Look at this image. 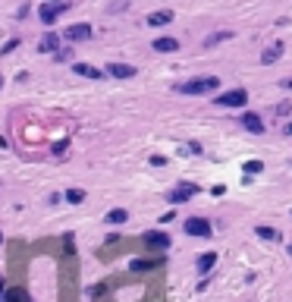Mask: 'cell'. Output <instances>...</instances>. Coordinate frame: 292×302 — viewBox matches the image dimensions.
Segmentation results:
<instances>
[{
	"instance_id": "cb8c5ba5",
	"label": "cell",
	"mask_w": 292,
	"mask_h": 302,
	"mask_svg": "<svg viewBox=\"0 0 292 302\" xmlns=\"http://www.w3.org/2000/svg\"><path fill=\"white\" fill-rule=\"evenodd\" d=\"M19 44H22L19 38H10V41L3 44V50H0V54H13V50H19Z\"/></svg>"
},
{
	"instance_id": "f1b7e54d",
	"label": "cell",
	"mask_w": 292,
	"mask_h": 302,
	"mask_svg": "<svg viewBox=\"0 0 292 302\" xmlns=\"http://www.w3.org/2000/svg\"><path fill=\"white\" fill-rule=\"evenodd\" d=\"M283 132H286V135H292V120H289L286 126H283Z\"/></svg>"
},
{
	"instance_id": "603a6c76",
	"label": "cell",
	"mask_w": 292,
	"mask_h": 302,
	"mask_svg": "<svg viewBox=\"0 0 292 302\" xmlns=\"http://www.w3.org/2000/svg\"><path fill=\"white\" fill-rule=\"evenodd\" d=\"M257 236H261V239H270V243H273V239H280V233L273 230V227H257Z\"/></svg>"
},
{
	"instance_id": "4fadbf2b",
	"label": "cell",
	"mask_w": 292,
	"mask_h": 302,
	"mask_svg": "<svg viewBox=\"0 0 292 302\" xmlns=\"http://www.w3.org/2000/svg\"><path fill=\"white\" fill-rule=\"evenodd\" d=\"M73 73L75 76H82V79H104V70H98V66H91V63H82V60H73Z\"/></svg>"
},
{
	"instance_id": "277c9868",
	"label": "cell",
	"mask_w": 292,
	"mask_h": 302,
	"mask_svg": "<svg viewBox=\"0 0 292 302\" xmlns=\"http://www.w3.org/2000/svg\"><path fill=\"white\" fill-rule=\"evenodd\" d=\"M195 195H198V186H195V183H179L176 189H170V192H167V202L170 205H185V202H192Z\"/></svg>"
},
{
	"instance_id": "d4e9b609",
	"label": "cell",
	"mask_w": 292,
	"mask_h": 302,
	"mask_svg": "<svg viewBox=\"0 0 292 302\" xmlns=\"http://www.w3.org/2000/svg\"><path fill=\"white\" fill-rule=\"evenodd\" d=\"M185 154H204V151H201V142H188V145H185Z\"/></svg>"
},
{
	"instance_id": "484cf974",
	"label": "cell",
	"mask_w": 292,
	"mask_h": 302,
	"mask_svg": "<svg viewBox=\"0 0 292 302\" xmlns=\"http://www.w3.org/2000/svg\"><path fill=\"white\" fill-rule=\"evenodd\" d=\"M151 164H154V167H164V164H167V158H164V154H154V158H151Z\"/></svg>"
},
{
	"instance_id": "8992f818",
	"label": "cell",
	"mask_w": 292,
	"mask_h": 302,
	"mask_svg": "<svg viewBox=\"0 0 292 302\" xmlns=\"http://www.w3.org/2000/svg\"><path fill=\"white\" fill-rule=\"evenodd\" d=\"M185 233H188V236H198V239H211L214 227H211L208 217H188L185 220Z\"/></svg>"
},
{
	"instance_id": "2e32d148",
	"label": "cell",
	"mask_w": 292,
	"mask_h": 302,
	"mask_svg": "<svg viewBox=\"0 0 292 302\" xmlns=\"http://www.w3.org/2000/svg\"><path fill=\"white\" fill-rule=\"evenodd\" d=\"M280 57H283V41H277V44H270L267 50H264V54H261V63L270 66V63H277Z\"/></svg>"
},
{
	"instance_id": "4dcf8cb0",
	"label": "cell",
	"mask_w": 292,
	"mask_h": 302,
	"mask_svg": "<svg viewBox=\"0 0 292 302\" xmlns=\"http://www.w3.org/2000/svg\"><path fill=\"white\" fill-rule=\"evenodd\" d=\"M0 243H3V233H0Z\"/></svg>"
},
{
	"instance_id": "ffe728a7",
	"label": "cell",
	"mask_w": 292,
	"mask_h": 302,
	"mask_svg": "<svg viewBox=\"0 0 292 302\" xmlns=\"http://www.w3.org/2000/svg\"><path fill=\"white\" fill-rule=\"evenodd\" d=\"M54 60H57V63H73V60H75V50H73V47H60L57 54H54Z\"/></svg>"
},
{
	"instance_id": "7c38bea8",
	"label": "cell",
	"mask_w": 292,
	"mask_h": 302,
	"mask_svg": "<svg viewBox=\"0 0 292 302\" xmlns=\"http://www.w3.org/2000/svg\"><path fill=\"white\" fill-rule=\"evenodd\" d=\"M160 264H164V258H154V261H148V258H132V261H129V271L132 274H151V271H157Z\"/></svg>"
},
{
	"instance_id": "e0dca14e",
	"label": "cell",
	"mask_w": 292,
	"mask_h": 302,
	"mask_svg": "<svg viewBox=\"0 0 292 302\" xmlns=\"http://www.w3.org/2000/svg\"><path fill=\"white\" fill-rule=\"evenodd\" d=\"M104 220L110 223V227H119V223H126V220H129V211H126V208H110Z\"/></svg>"
},
{
	"instance_id": "9c48e42d",
	"label": "cell",
	"mask_w": 292,
	"mask_h": 302,
	"mask_svg": "<svg viewBox=\"0 0 292 302\" xmlns=\"http://www.w3.org/2000/svg\"><path fill=\"white\" fill-rule=\"evenodd\" d=\"M170 22H173V10H154V13L145 16V25H148V29H164Z\"/></svg>"
},
{
	"instance_id": "8fae6325",
	"label": "cell",
	"mask_w": 292,
	"mask_h": 302,
	"mask_svg": "<svg viewBox=\"0 0 292 302\" xmlns=\"http://www.w3.org/2000/svg\"><path fill=\"white\" fill-rule=\"evenodd\" d=\"M60 41H63V35H57V32H44V35L38 38V50H41V54H57Z\"/></svg>"
},
{
	"instance_id": "5bb4252c",
	"label": "cell",
	"mask_w": 292,
	"mask_h": 302,
	"mask_svg": "<svg viewBox=\"0 0 292 302\" xmlns=\"http://www.w3.org/2000/svg\"><path fill=\"white\" fill-rule=\"evenodd\" d=\"M157 54H173V50H179V41L173 35H160V38H154V44H151Z\"/></svg>"
},
{
	"instance_id": "ac0fdd59",
	"label": "cell",
	"mask_w": 292,
	"mask_h": 302,
	"mask_svg": "<svg viewBox=\"0 0 292 302\" xmlns=\"http://www.w3.org/2000/svg\"><path fill=\"white\" fill-rule=\"evenodd\" d=\"M0 302H32V296H29V293H25L22 287H16V290H6Z\"/></svg>"
},
{
	"instance_id": "9a60e30c",
	"label": "cell",
	"mask_w": 292,
	"mask_h": 302,
	"mask_svg": "<svg viewBox=\"0 0 292 302\" xmlns=\"http://www.w3.org/2000/svg\"><path fill=\"white\" fill-rule=\"evenodd\" d=\"M217 264V252H204V255H198V261H195V271L201 274V277H208V271Z\"/></svg>"
},
{
	"instance_id": "f546056e",
	"label": "cell",
	"mask_w": 292,
	"mask_h": 302,
	"mask_svg": "<svg viewBox=\"0 0 292 302\" xmlns=\"http://www.w3.org/2000/svg\"><path fill=\"white\" fill-rule=\"evenodd\" d=\"M0 88H3V76H0Z\"/></svg>"
},
{
	"instance_id": "83f0119b",
	"label": "cell",
	"mask_w": 292,
	"mask_h": 302,
	"mask_svg": "<svg viewBox=\"0 0 292 302\" xmlns=\"http://www.w3.org/2000/svg\"><path fill=\"white\" fill-rule=\"evenodd\" d=\"M280 85H283V88H289V91H292V76H289V79H283Z\"/></svg>"
},
{
	"instance_id": "7a4b0ae2",
	"label": "cell",
	"mask_w": 292,
	"mask_h": 302,
	"mask_svg": "<svg viewBox=\"0 0 292 302\" xmlns=\"http://www.w3.org/2000/svg\"><path fill=\"white\" fill-rule=\"evenodd\" d=\"M70 0H41V6H38V19L41 25H54L60 16H63L66 10H70Z\"/></svg>"
},
{
	"instance_id": "52a82bcc",
	"label": "cell",
	"mask_w": 292,
	"mask_h": 302,
	"mask_svg": "<svg viewBox=\"0 0 292 302\" xmlns=\"http://www.w3.org/2000/svg\"><path fill=\"white\" fill-rule=\"evenodd\" d=\"M217 104L220 107H245L248 104V91L245 88H229V91L217 94Z\"/></svg>"
},
{
	"instance_id": "4316f807",
	"label": "cell",
	"mask_w": 292,
	"mask_h": 302,
	"mask_svg": "<svg viewBox=\"0 0 292 302\" xmlns=\"http://www.w3.org/2000/svg\"><path fill=\"white\" fill-rule=\"evenodd\" d=\"M29 10H32V6H29V3H22V6H19V13H16V16H19V19H25V16H29Z\"/></svg>"
},
{
	"instance_id": "5b68a950",
	"label": "cell",
	"mask_w": 292,
	"mask_h": 302,
	"mask_svg": "<svg viewBox=\"0 0 292 302\" xmlns=\"http://www.w3.org/2000/svg\"><path fill=\"white\" fill-rule=\"evenodd\" d=\"M142 243H145V249H151V252H167L170 249V233H164V230H148L142 236Z\"/></svg>"
},
{
	"instance_id": "44dd1931",
	"label": "cell",
	"mask_w": 292,
	"mask_h": 302,
	"mask_svg": "<svg viewBox=\"0 0 292 302\" xmlns=\"http://www.w3.org/2000/svg\"><path fill=\"white\" fill-rule=\"evenodd\" d=\"M66 202H70V205H82L85 202V189H66Z\"/></svg>"
},
{
	"instance_id": "ba28073f",
	"label": "cell",
	"mask_w": 292,
	"mask_h": 302,
	"mask_svg": "<svg viewBox=\"0 0 292 302\" xmlns=\"http://www.w3.org/2000/svg\"><path fill=\"white\" fill-rule=\"evenodd\" d=\"M104 73H107V76H113V79H132V76H139V70H135L132 63H116V60L104 66Z\"/></svg>"
},
{
	"instance_id": "6da1fadb",
	"label": "cell",
	"mask_w": 292,
	"mask_h": 302,
	"mask_svg": "<svg viewBox=\"0 0 292 302\" xmlns=\"http://www.w3.org/2000/svg\"><path fill=\"white\" fill-rule=\"evenodd\" d=\"M220 88V76H198V79H188L182 85H176L179 94H211Z\"/></svg>"
},
{
	"instance_id": "30bf717a",
	"label": "cell",
	"mask_w": 292,
	"mask_h": 302,
	"mask_svg": "<svg viewBox=\"0 0 292 302\" xmlns=\"http://www.w3.org/2000/svg\"><path fill=\"white\" fill-rule=\"evenodd\" d=\"M239 126L248 129V132H255V135L264 132V120H261V114H255V110H245L242 120H239Z\"/></svg>"
},
{
	"instance_id": "d6986e66",
	"label": "cell",
	"mask_w": 292,
	"mask_h": 302,
	"mask_svg": "<svg viewBox=\"0 0 292 302\" xmlns=\"http://www.w3.org/2000/svg\"><path fill=\"white\" fill-rule=\"evenodd\" d=\"M229 38H233V32H211V35L208 38H204V47H217V44H223V41H229Z\"/></svg>"
},
{
	"instance_id": "3957f363",
	"label": "cell",
	"mask_w": 292,
	"mask_h": 302,
	"mask_svg": "<svg viewBox=\"0 0 292 302\" xmlns=\"http://www.w3.org/2000/svg\"><path fill=\"white\" fill-rule=\"evenodd\" d=\"M94 38V29L88 22H75V25H66L63 29V41H70V44H79V41H91Z\"/></svg>"
},
{
	"instance_id": "7402d4cb",
	"label": "cell",
	"mask_w": 292,
	"mask_h": 302,
	"mask_svg": "<svg viewBox=\"0 0 292 302\" xmlns=\"http://www.w3.org/2000/svg\"><path fill=\"white\" fill-rule=\"evenodd\" d=\"M242 170H245L248 176H255V173H261V170H264V164H261V161H245Z\"/></svg>"
}]
</instances>
